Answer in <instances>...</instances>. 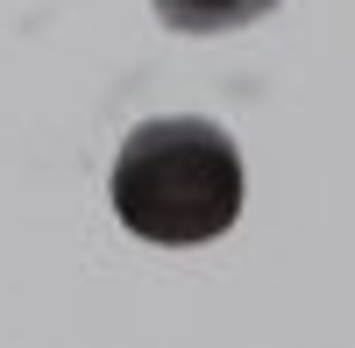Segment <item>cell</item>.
Masks as SVG:
<instances>
[{"label":"cell","instance_id":"cell-2","mask_svg":"<svg viewBox=\"0 0 355 348\" xmlns=\"http://www.w3.org/2000/svg\"><path fill=\"white\" fill-rule=\"evenodd\" d=\"M157 15L178 36H227V28H249L263 15H277V0H157Z\"/></svg>","mask_w":355,"mask_h":348},{"label":"cell","instance_id":"cell-1","mask_svg":"<svg viewBox=\"0 0 355 348\" xmlns=\"http://www.w3.org/2000/svg\"><path fill=\"white\" fill-rule=\"evenodd\" d=\"M114 214L157 249H199L242 220V157L227 128L199 114H164L114 157Z\"/></svg>","mask_w":355,"mask_h":348}]
</instances>
